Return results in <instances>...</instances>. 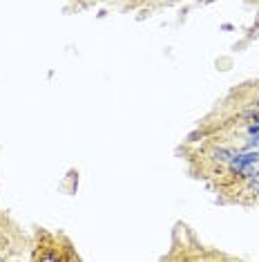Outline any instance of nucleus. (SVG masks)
<instances>
[{
	"label": "nucleus",
	"mask_w": 259,
	"mask_h": 262,
	"mask_svg": "<svg viewBox=\"0 0 259 262\" xmlns=\"http://www.w3.org/2000/svg\"><path fill=\"white\" fill-rule=\"evenodd\" d=\"M257 173H259V157H255V159L246 161V164L239 168V175L244 177V180H250V177H255Z\"/></svg>",
	"instance_id": "nucleus-1"
},
{
	"label": "nucleus",
	"mask_w": 259,
	"mask_h": 262,
	"mask_svg": "<svg viewBox=\"0 0 259 262\" xmlns=\"http://www.w3.org/2000/svg\"><path fill=\"white\" fill-rule=\"evenodd\" d=\"M250 190L253 193H259V173L255 177H250Z\"/></svg>",
	"instance_id": "nucleus-3"
},
{
	"label": "nucleus",
	"mask_w": 259,
	"mask_h": 262,
	"mask_svg": "<svg viewBox=\"0 0 259 262\" xmlns=\"http://www.w3.org/2000/svg\"><path fill=\"white\" fill-rule=\"evenodd\" d=\"M248 146H250V148H253V146H259V132H257V135H255V137H253V141H250V144H248Z\"/></svg>",
	"instance_id": "nucleus-4"
},
{
	"label": "nucleus",
	"mask_w": 259,
	"mask_h": 262,
	"mask_svg": "<svg viewBox=\"0 0 259 262\" xmlns=\"http://www.w3.org/2000/svg\"><path fill=\"white\" fill-rule=\"evenodd\" d=\"M212 155H215V159H217V161H224V164H228V161H230V157L235 155V152L226 150V148H217V150L212 152Z\"/></svg>",
	"instance_id": "nucleus-2"
}]
</instances>
